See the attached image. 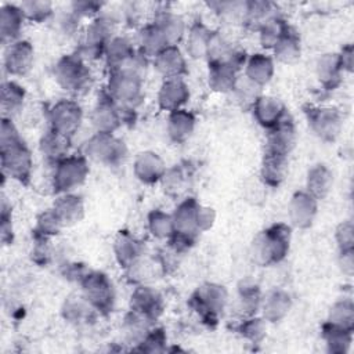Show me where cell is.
Here are the masks:
<instances>
[{"label":"cell","instance_id":"43","mask_svg":"<svg viewBox=\"0 0 354 354\" xmlns=\"http://www.w3.org/2000/svg\"><path fill=\"white\" fill-rule=\"evenodd\" d=\"M277 15L275 6L271 1L263 0H250L246 1V14L243 25L259 30V28L271 17Z\"/></svg>","mask_w":354,"mask_h":354},{"label":"cell","instance_id":"38","mask_svg":"<svg viewBox=\"0 0 354 354\" xmlns=\"http://www.w3.org/2000/svg\"><path fill=\"white\" fill-rule=\"evenodd\" d=\"M272 53L277 61L282 64H295L301 55V43L299 35L289 26L272 47Z\"/></svg>","mask_w":354,"mask_h":354},{"label":"cell","instance_id":"2","mask_svg":"<svg viewBox=\"0 0 354 354\" xmlns=\"http://www.w3.org/2000/svg\"><path fill=\"white\" fill-rule=\"evenodd\" d=\"M228 303V290L217 282H205L198 286L189 296L188 304L202 319V322L213 326L218 322Z\"/></svg>","mask_w":354,"mask_h":354},{"label":"cell","instance_id":"7","mask_svg":"<svg viewBox=\"0 0 354 354\" xmlns=\"http://www.w3.org/2000/svg\"><path fill=\"white\" fill-rule=\"evenodd\" d=\"M82 296L102 315L109 314L116 301L115 286L102 271H87L79 282Z\"/></svg>","mask_w":354,"mask_h":354},{"label":"cell","instance_id":"25","mask_svg":"<svg viewBox=\"0 0 354 354\" xmlns=\"http://www.w3.org/2000/svg\"><path fill=\"white\" fill-rule=\"evenodd\" d=\"M292 308V296L279 288L270 290L261 297L260 311L267 322L282 321Z\"/></svg>","mask_w":354,"mask_h":354},{"label":"cell","instance_id":"23","mask_svg":"<svg viewBox=\"0 0 354 354\" xmlns=\"http://www.w3.org/2000/svg\"><path fill=\"white\" fill-rule=\"evenodd\" d=\"M25 21L26 18L19 6L6 3L0 7V37L4 47L19 40Z\"/></svg>","mask_w":354,"mask_h":354},{"label":"cell","instance_id":"57","mask_svg":"<svg viewBox=\"0 0 354 354\" xmlns=\"http://www.w3.org/2000/svg\"><path fill=\"white\" fill-rule=\"evenodd\" d=\"M1 242L3 245H8L12 242V217H11V206L6 202V199H3L1 203Z\"/></svg>","mask_w":354,"mask_h":354},{"label":"cell","instance_id":"26","mask_svg":"<svg viewBox=\"0 0 354 354\" xmlns=\"http://www.w3.org/2000/svg\"><path fill=\"white\" fill-rule=\"evenodd\" d=\"M64 319L73 325H88L95 321L100 314L83 296L82 293L68 296L61 307Z\"/></svg>","mask_w":354,"mask_h":354},{"label":"cell","instance_id":"18","mask_svg":"<svg viewBox=\"0 0 354 354\" xmlns=\"http://www.w3.org/2000/svg\"><path fill=\"white\" fill-rule=\"evenodd\" d=\"M189 87L184 77L165 79L158 91V105L160 109L171 112L184 108L189 100Z\"/></svg>","mask_w":354,"mask_h":354},{"label":"cell","instance_id":"19","mask_svg":"<svg viewBox=\"0 0 354 354\" xmlns=\"http://www.w3.org/2000/svg\"><path fill=\"white\" fill-rule=\"evenodd\" d=\"M112 249H113V254H115L118 264L122 268L127 270L138 259H141L144 256L145 246H144L142 241H140L136 235H133L131 232H129L126 230H122L116 234V236L113 239Z\"/></svg>","mask_w":354,"mask_h":354},{"label":"cell","instance_id":"31","mask_svg":"<svg viewBox=\"0 0 354 354\" xmlns=\"http://www.w3.org/2000/svg\"><path fill=\"white\" fill-rule=\"evenodd\" d=\"M315 73L326 90H335L340 86L343 80V66L339 59L337 53H325L322 54L315 65Z\"/></svg>","mask_w":354,"mask_h":354},{"label":"cell","instance_id":"52","mask_svg":"<svg viewBox=\"0 0 354 354\" xmlns=\"http://www.w3.org/2000/svg\"><path fill=\"white\" fill-rule=\"evenodd\" d=\"M166 344L167 336L165 329L160 326H152L134 350L144 353H163L166 351Z\"/></svg>","mask_w":354,"mask_h":354},{"label":"cell","instance_id":"22","mask_svg":"<svg viewBox=\"0 0 354 354\" xmlns=\"http://www.w3.org/2000/svg\"><path fill=\"white\" fill-rule=\"evenodd\" d=\"M199 207H201V203L194 196L184 198L171 213L173 223H174V232L198 238Z\"/></svg>","mask_w":354,"mask_h":354},{"label":"cell","instance_id":"1","mask_svg":"<svg viewBox=\"0 0 354 354\" xmlns=\"http://www.w3.org/2000/svg\"><path fill=\"white\" fill-rule=\"evenodd\" d=\"M292 228L285 223H275L257 232L250 243L252 260L261 266L281 263L289 253Z\"/></svg>","mask_w":354,"mask_h":354},{"label":"cell","instance_id":"4","mask_svg":"<svg viewBox=\"0 0 354 354\" xmlns=\"http://www.w3.org/2000/svg\"><path fill=\"white\" fill-rule=\"evenodd\" d=\"M54 77L61 88L73 94L87 91L93 83L86 61L77 54L62 55L54 66Z\"/></svg>","mask_w":354,"mask_h":354},{"label":"cell","instance_id":"9","mask_svg":"<svg viewBox=\"0 0 354 354\" xmlns=\"http://www.w3.org/2000/svg\"><path fill=\"white\" fill-rule=\"evenodd\" d=\"M88 171V162L84 155H68L54 165V191L57 194L73 192L86 181Z\"/></svg>","mask_w":354,"mask_h":354},{"label":"cell","instance_id":"55","mask_svg":"<svg viewBox=\"0 0 354 354\" xmlns=\"http://www.w3.org/2000/svg\"><path fill=\"white\" fill-rule=\"evenodd\" d=\"M102 3L93 1V0H83V1H73L71 4V11L77 17V18H91L94 19L101 14Z\"/></svg>","mask_w":354,"mask_h":354},{"label":"cell","instance_id":"33","mask_svg":"<svg viewBox=\"0 0 354 354\" xmlns=\"http://www.w3.org/2000/svg\"><path fill=\"white\" fill-rule=\"evenodd\" d=\"M213 32L202 21H195L185 33V50L189 58H206Z\"/></svg>","mask_w":354,"mask_h":354},{"label":"cell","instance_id":"45","mask_svg":"<svg viewBox=\"0 0 354 354\" xmlns=\"http://www.w3.org/2000/svg\"><path fill=\"white\" fill-rule=\"evenodd\" d=\"M288 28H289V24L282 17H279L278 14L271 17L257 30L260 44L264 48L272 50V47L282 37V35L288 30Z\"/></svg>","mask_w":354,"mask_h":354},{"label":"cell","instance_id":"6","mask_svg":"<svg viewBox=\"0 0 354 354\" xmlns=\"http://www.w3.org/2000/svg\"><path fill=\"white\" fill-rule=\"evenodd\" d=\"M115 25L116 19L109 14L101 12L98 17L91 19L76 54L84 61H93L104 57L108 41L115 36Z\"/></svg>","mask_w":354,"mask_h":354},{"label":"cell","instance_id":"10","mask_svg":"<svg viewBox=\"0 0 354 354\" xmlns=\"http://www.w3.org/2000/svg\"><path fill=\"white\" fill-rule=\"evenodd\" d=\"M0 165L4 177L28 184L33 169V156L24 140L0 148Z\"/></svg>","mask_w":354,"mask_h":354},{"label":"cell","instance_id":"42","mask_svg":"<svg viewBox=\"0 0 354 354\" xmlns=\"http://www.w3.org/2000/svg\"><path fill=\"white\" fill-rule=\"evenodd\" d=\"M191 171L189 167L183 165H174L173 167L166 169L160 183L165 188V192L171 196H178L187 191L189 187Z\"/></svg>","mask_w":354,"mask_h":354},{"label":"cell","instance_id":"59","mask_svg":"<svg viewBox=\"0 0 354 354\" xmlns=\"http://www.w3.org/2000/svg\"><path fill=\"white\" fill-rule=\"evenodd\" d=\"M339 266L343 274L347 277L353 275L354 271V249L339 250Z\"/></svg>","mask_w":354,"mask_h":354},{"label":"cell","instance_id":"14","mask_svg":"<svg viewBox=\"0 0 354 354\" xmlns=\"http://www.w3.org/2000/svg\"><path fill=\"white\" fill-rule=\"evenodd\" d=\"M318 212V199L304 191H296L288 205V217L290 225L306 230L313 225Z\"/></svg>","mask_w":354,"mask_h":354},{"label":"cell","instance_id":"27","mask_svg":"<svg viewBox=\"0 0 354 354\" xmlns=\"http://www.w3.org/2000/svg\"><path fill=\"white\" fill-rule=\"evenodd\" d=\"M195 124H196L195 115L185 108H180L169 112L167 122H166V131L169 138L173 142L181 144V142H185L192 136L195 130Z\"/></svg>","mask_w":354,"mask_h":354},{"label":"cell","instance_id":"50","mask_svg":"<svg viewBox=\"0 0 354 354\" xmlns=\"http://www.w3.org/2000/svg\"><path fill=\"white\" fill-rule=\"evenodd\" d=\"M64 227H65L64 223L61 221L58 214L51 207V209L41 212L37 216L33 234L39 235V236H44V238H53V236L58 235Z\"/></svg>","mask_w":354,"mask_h":354},{"label":"cell","instance_id":"5","mask_svg":"<svg viewBox=\"0 0 354 354\" xmlns=\"http://www.w3.org/2000/svg\"><path fill=\"white\" fill-rule=\"evenodd\" d=\"M84 156L93 162L116 167L127 158V147L113 133L95 131L84 144Z\"/></svg>","mask_w":354,"mask_h":354},{"label":"cell","instance_id":"48","mask_svg":"<svg viewBox=\"0 0 354 354\" xmlns=\"http://www.w3.org/2000/svg\"><path fill=\"white\" fill-rule=\"evenodd\" d=\"M328 322L340 328L354 329V303L351 299H340L333 303L328 314Z\"/></svg>","mask_w":354,"mask_h":354},{"label":"cell","instance_id":"32","mask_svg":"<svg viewBox=\"0 0 354 354\" xmlns=\"http://www.w3.org/2000/svg\"><path fill=\"white\" fill-rule=\"evenodd\" d=\"M53 209L65 227L77 224L84 217V202L82 196L75 192L58 194L53 203Z\"/></svg>","mask_w":354,"mask_h":354},{"label":"cell","instance_id":"51","mask_svg":"<svg viewBox=\"0 0 354 354\" xmlns=\"http://www.w3.org/2000/svg\"><path fill=\"white\" fill-rule=\"evenodd\" d=\"M19 7L22 8V12H24L26 21H32L36 24L47 21L48 18H51V15L54 12L53 3L46 1V0L22 1L19 4Z\"/></svg>","mask_w":354,"mask_h":354},{"label":"cell","instance_id":"44","mask_svg":"<svg viewBox=\"0 0 354 354\" xmlns=\"http://www.w3.org/2000/svg\"><path fill=\"white\" fill-rule=\"evenodd\" d=\"M147 227L152 236L158 239H170L174 234L173 216L160 210L153 209L147 216Z\"/></svg>","mask_w":354,"mask_h":354},{"label":"cell","instance_id":"62","mask_svg":"<svg viewBox=\"0 0 354 354\" xmlns=\"http://www.w3.org/2000/svg\"><path fill=\"white\" fill-rule=\"evenodd\" d=\"M339 54V59L340 64L343 66L344 72H351L353 71V46L351 44H346Z\"/></svg>","mask_w":354,"mask_h":354},{"label":"cell","instance_id":"49","mask_svg":"<svg viewBox=\"0 0 354 354\" xmlns=\"http://www.w3.org/2000/svg\"><path fill=\"white\" fill-rule=\"evenodd\" d=\"M152 322L151 319L142 317L141 314L130 310L126 317H124V332H126V336L130 342L138 344L142 337L148 333V330L152 328Z\"/></svg>","mask_w":354,"mask_h":354},{"label":"cell","instance_id":"29","mask_svg":"<svg viewBox=\"0 0 354 354\" xmlns=\"http://www.w3.org/2000/svg\"><path fill=\"white\" fill-rule=\"evenodd\" d=\"M274 71V58L264 53H254L245 62V77L259 88L272 79Z\"/></svg>","mask_w":354,"mask_h":354},{"label":"cell","instance_id":"36","mask_svg":"<svg viewBox=\"0 0 354 354\" xmlns=\"http://www.w3.org/2000/svg\"><path fill=\"white\" fill-rule=\"evenodd\" d=\"M333 187V173L324 165L317 163L311 166L306 177V191L311 194L315 199H325Z\"/></svg>","mask_w":354,"mask_h":354},{"label":"cell","instance_id":"8","mask_svg":"<svg viewBox=\"0 0 354 354\" xmlns=\"http://www.w3.org/2000/svg\"><path fill=\"white\" fill-rule=\"evenodd\" d=\"M303 113L311 131L325 142H333L343 127V115L336 106L304 105Z\"/></svg>","mask_w":354,"mask_h":354},{"label":"cell","instance_id":"56","mask_svg":"<svg viewBox=\"0 0 354 354\" xmlns=\"http://www.w3.org/2000/svg\"><path fill=\"white\" fill-rule=\"evenodd\" d=\"M21 140H22V137H21L17 126L11 120V118L3 116L1 124H0V148L11 145Z\"/></svg>","mask_w":354,"mask_h":354},{"label":"cell","instance_id":"11","mask_svg":"<svg viewBox=\"0 0 354 354\" xmlns=\"http://www.w3.org/2000/svg\"><path fill=\"white\" fill-rule=\"evenodd\" d=\"M83 122V109L73 100H59L48 109L50 129L71 137L79 130Z\"/></svg>","mask_w":354,"mask_h":354},{"label":"cell","instance_id":"35","mask_svg":"<svg viewBox=\"0 0 354 354\" xmlns=\"http://www.w3.org/2000/svg\"><path fill=\"white\" fill-rule=\"evenodd\" d=\"M165 35L169 46H177L187 33V25L181 15L171 10H160L155 14L152 21Z\"/></svg>","mask_w":354,"mask_h":354},{"label":"cell","instance_id":"16","mask_svg":"<svg viewBox=\"0 0 354 354\" xmlns=\"http://www.w3.org/2000/svg\"><path fill=\"white\" fill-rule=\"evenodd\" d=\"M297 134L295 122L289 113H286L272 129L268 130L266 149L289 156L296 145Z\"/></svg>","mask_w":354,"mask_h":354},{"label":"cell","instance_id":"58","mask_svg":"<svg viewBox=\"0 0 354 354\" xmlns=\"http://www.w3.org/2000/svg\"><path fill=\"white\" fill-rule=\"evenodd\" d=\"M216 221V210L210 206L201 205L198 213V231L199 234L210 230Z\"/></svg>","mask_w":354,"mask_h":354},{"label":"cell","instance_id":"53","mask_svg":"<svg viewBox=\"0 0 354 354\" xmlns=\"http://www.w3.org/2000/svg\"><path fill=\"white\" fill-rule=\"evenodd\" d=\"M35 243L32 246L30 257L39 266H46L51 260V248H50V238L35 235Z\"/></svg>","mask_w":354,"mask_h":354},{"label":"cell","instance_id":"54","mask_svg":"<svg viewBox=\"0 0 354 354\" xmlns=\"http://www.w3.org/2000/svg\"><path fill=\"white\" fill-rule=\"evenodd\" d=\"M335 239L339 250L354 249V225L351 220L342 221L335 231Z\"/></svg>","mask_w":354,"mask_h":354},{"label":"cell","instance_id":"39","mask_svg":"<svg viewBox=\"0 0 354 354\" xmlns=\"http://www.w3.org/2000/svg\"><path fill=\"white\" fill-rule=\"evenodd\" d=\"M138 44H140L138 51L144 54L147 58L149 57L153 58L158 53H160L165 47L169 46L165 35L153 22H149L140 29Z\"/></svg>","mask_w":354,"mask_h":354},{"label":"cell","instance_id":"34","mask_svg":"<svg viewBox=\"0 0 354 354\" xmlns=\"http://www.w3.org/2000/svg\"><path fill=\"white\" fill-rule=\"evenodd\" d=\"M39 149L47 162L55 165L57 162L71 155V137L50 129L41 136L39 141Z\"/></svg>","mask_w":354,"mask_h":354},{"label":"cell","instance_id":"28","mask_svg":"<svg viewBox=\"0 0 354 354\" xmlns=\"http://www.w3.org/2000/svg\"><path fill=\"white\" fill-rule=\"evenodd\" d=\"M286 174H288V156L266 149L261 159V166H260L261 181L266 185L275 188L283 183Z\"/></svg>","mask_w":354,"mask_h":354},{"label":"cell","instance_id":"24","mask_svg":"<svg viewBox=\"0 0 354 354\" xmlns=\"http://www.w3.org/2000/svg\"><path fill=\"white\" fill-rule=\"evenodd\" d=\"M137 54L138 51L134 48L133 43L127 37L115 35L105 47L104 58L106 66L109 68V72H113L130 64Z\"/></svg>","mask_w":354,"mask_h":354},{"label":"cell","instance_id":"47","mask_svg":"<svg viewBox=\"0 0 354 354\" xmlns=\"http://www.w3.org/2000/svg\"><path fill=\"white\" fill-rule=\"evenodd\" d=\"M267 321L261 315H252L242 318L238 325V333L248 342L259 344L267 335Z\"/></svg>","mask_w":354,"mask_h":354},{"label":"cell","instance_id":"37","mask_svg":"<svg viewBox=\"0 0 354 354\" xmlns=\"http://www.w3.org/2000/svg\"><path fill=\"white\" fill-rule=\"evenodd\" d=\"M321 335L329 353L344 354L350 350L353 342V330L340 328L326 321L321 328Z\"/></svg>","mask_w":354,"mask_h":354},{"label":"cell","instance_id":"20","mask_svg":"<svg viewBox=\"0 0 354 354\" xmlns=\"http://www.w3.org/2000/svg\"><path fill=\"white\" fill-rule=\"evenodd\" d=\"M252 112L254 120L266 130L272 129L288 113L285 105L279 98L264 94H260L253 101Z\"/></svg>","mask_w":354,"mask_h":354},{"label":"cell","instance_id":"41","mask_svg":"<svg viewBox=\"0 0 354 354\" xmlns=\"http://www.w3.org/2000/svg\"><path fill=\"white\" fill-rule=\"evenodd\" d=\"M25 88L14 80H4L1 84V109L3 116L11 118L18 113L25 102Z\"/></svg>","mask_w":354,"mask_h":354},{"label":"cell","instance_id":"46","mask_svg":"<svg viewBox=\"0 0 354 354\" xmlns=\"http://www.w3.org/2000/svg\"><path fill=\"white\" fill-rule=\"evenodd\" d=\"M207 6L214 10L217 17L223 22L228 25H243L246 14V1H212Z\"/></svg>","mask_w":354,"mask_h":354},{"label":"cell","instance_id":"40","mask_svg":"<svg viewBox=\"0 0 354 354\" xmlns=\"http://www.w3.org/2000/svg\"><path fill=\"white\" fill-rule=\"evenodd\" d=\"M261 292L256 283L252 282H242L238 288L236 296V308L242 318L256 315L260 310L261 304Z\"/></svg>","mask_w":354,"mask_h":354},{"label":"cell","instance_id":"3","mask_svg":"<svg viewBox=\"0 0 354 354\" xmlns=\"http://www.w3.org/2000/svg\"><path fill=\"white\" fill-rule=\"evenodd\" d=\"M105 90L118 105L134 109L144 98V75L131 69L109 72Z\"/></svg>","mask_w":354,"mask_h":354},{"label":"cell","instance_id":"15","mask_svg":"<svg viewBox=\"0 0 354 354\" xmlns=\"http://www.w3.org/2000/svg\"><path fill=\"white\" fill-rule=\"evenodd\" d=\"M130 310L155 322L165 310V301L156 289L142 283L137 285L130 296Z\"/></svg>","mask_w":354,"mask_h":354},{"label":"cell","instance_id":"21","mask_svg":"<svg viewBox=\"0 0 354 354\" xmlns=\"http://www.w3.org/2000/svg\"><path fill=\"white\" fill-rule=\"evenodd\" d=\"M155 69L165 79L184 77L188 72L187 59L178 46H167L153 57Z\"/></svg>","mask_w":354,"mask_h":354},{"label":"cell","instance_id":"17","mask_svg":"<svg viewBox=\"0 0 354 354\" xmlns=\"http://www.w3.org/2000/svg\"><path fill=\"white\" fill-rule=\"evenodd\" d=\"M166 165L159 153L153 151H141L137 153L133 162V173L138 181L147 185L160 183Z\"/></svg>","mask_w":354,"mask_h":354},{"label":"cell","instance_id":"13","mask_svg":"<svg viewBox=\"0 0 354 354\" xmlns=\"http://www.w3.org/2000/svg\"><path fill=\"white\" fill-rule=\"evenodd\" d=\"M35 59V48L26 39H19L6 47L3 65L8 75L24 76L26 75Z\"/></svg>","mask_w":354,"mask_h":354},{"label":"cell","instance_id":"61","mask_svg":"<svg viewBox=\"0 0 354 354\" xmlns=\"http://www.w3.org/2000/svg\"><path fill=\"white\" fill-rule=\"evenodd\" d=\"M88 270L80 264V263H72V264H68L65 267V271H64V275L65 278L71 279V281H75V282H80V279L84 277V274L87 272Z\"/></svg>","mask_w":354,"mask_h":354},{"label":"cell","instance_id":"30","mask_svg":"<svg viewBox=\"0 0 354 354\" xmlns=\"http://www.w3.org/2000/svg\"><path fill=\"white\" fill-rule=\"evenodd\" d=\"M238 82V69L228 61H212L209 62L207 83L213 91L231 93Z\"/></svg>","mask_w":354,"mask_h":354},{"label":"cell","instance_id":"12","mask_svg":"<svg viewBox=\"0 0 354 354\" xmlns=\"http://www.w3.org/2000/svg\"><path fill=\"white\" fill-rule=\"evenodd\" d=\"M90 118L93 126L95 127V131L115 133L123 124L122 108L106 93V90L98 95Z\"/></svg>","mask_w":354,"mask_h":354},{"label":"cell","instance_id":"60","mask_svg":"<svg viewBox=\"0 0 354 354\" xmlns=\"http://www.w3.org/2000/svg\"><path fill=\"white\" fill-rule=\"evenodd\" d=\"M79 21L80 18H77L72 11H69L68 14H64L59 18V28L62 30V33L65 35H73V32L77 29L79 26Z\"/></svg>","mask_w":354,"mask_h":354}]
</instances>
